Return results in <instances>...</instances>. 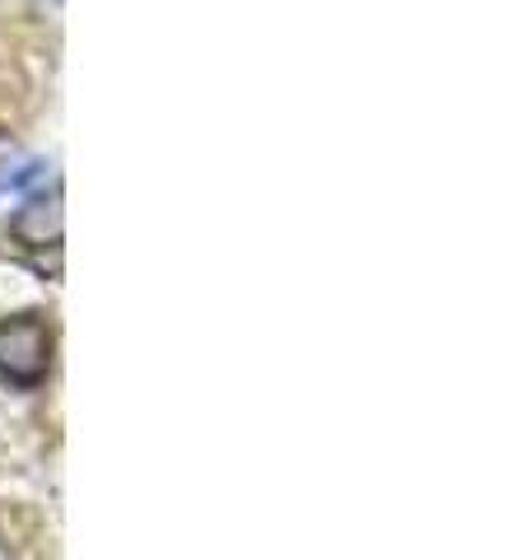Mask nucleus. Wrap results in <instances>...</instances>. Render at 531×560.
Returning <instances> with one entry per match:
<instances>
[{"label":"nucleus","mask_w":531,"mask_h":560,"mask_svg":"<svg viewBox=\"0 0 531 560\" xmlns=\"http://www.w3.org/2000/svg\"><path fill=\"white\" fill-rule=\"evenodd\" d=\"M51 374V327L38 313H14L0 323V383L33 393Z\"/></svg>","instance_id":"obj_1"},{"label":"nucleus","mask_w":531,"mask_h":560,"mask_svg":"<svg viewBox=\"0 0 531 560\" xmlns=\"http://www.w3.org/2000/svg\"><path fill=\"white\" fill-rule=\"evenodd\" d=\"M10 238L20 243V248H51L61 253V187L43 191V197L24 201L20 210L10 215Z\"/></svg>","instance_id":"obj_2"}]
</instances>
